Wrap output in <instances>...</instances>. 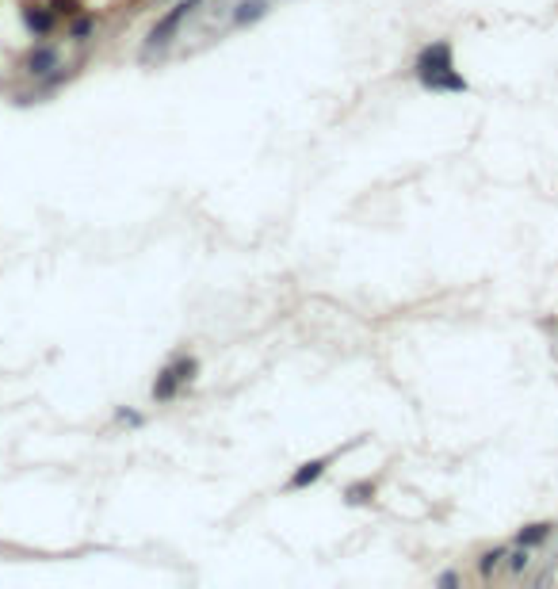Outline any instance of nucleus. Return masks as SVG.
I'll return each instance as SVG.
<instances>
[{
	"label": "nucleus",
	"instance_id": "obj_1",
	"mask_svg": "<svg viewBox=\"0 0 558 589\" xmlns=\"http://www.w3.org/2000/svg\"><path fill=\"white\" fill-rule=\"evenodd\" d=\"M318 474H321V463H306V471H302V474H298V479H295V482H291V486H302V482L318 479Z\"/></svg>",
	"mask_w": 558,
	"mask_h": 589
}]
</instances>
